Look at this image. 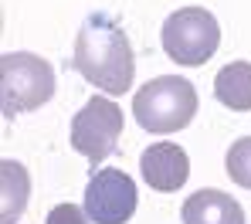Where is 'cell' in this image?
I'll use <instances>...</instances> for the list:
<instances>
[{
    "label": "cell",
    "mask_w": 251,
    "mask_h": 224,
    "mask_svg": "<svg viewBox=\"0 0 251 224\" xmlns=\"http://www.w3.org/2000/svg\"><path fill=\"white\" fill-rule=\"evenodd\" d=\"M72 68L82 75L88 85L105 92L109 99L132 89L136 54H132V45H129L126 31L109 14L85 17V24L78 27V34H75Z\"/></svg>",
    "instance_id": "obj_1"
},
{
    "label": "cell",
    "mask_w": 251,
    "mask_h": 224,
    "mask_svg": "<svg viewBox=\"0 0 251 224\" xmlns=\"http://www.w3.org/2000/svg\"><path fill=\"white\" fill-rule=\"evenodd\" d=\"M132 116L146 133H156V136L187 129L197 116V89L187 78H176V75L150 78L132 95Z\"/></svg>",
    "instance_id": "obj_2"
},
{
    "label": "cell",
    "mask_w": 251,
    "mask_h": 224,
    "mask_svg": "<svg viewBox=\"0 0 251 224\" xmlns=\"http://www.w3.org/2000/svg\"><path fill=\"white\" fill-rule=\"evenodd\" d=\"M54 95V68L41 54L7 51L0 58V109L7 119L41 109Z\"/></svg>",
    "instance_id": "obj_3"
},
{
    "label": "cell",
    "mask_w": 251,
    "mask_h": 224,
    "mask_svg": "<svg viewBox=\"0 0 251 224\" xmlns=\"http://www.w3.org/2000/svg\"><path fill=\"white\" fill-rule=\"evenodd\" d=\"M163 51L170 61L197 68L221 48V24L207 7H180L163 21Z\"/></svg>",
    "instance_id": "obj_4"
},
{
    "label": "cell",
    "mask_w": 251,
    "mask_h": 224,
    "mask_svg": "<svg viewBox=\"0 0 251 224\" xmlns=\"http://www.w3.org/2000/svg\"><path fill=\"white\" fill-rule=\"evenodd\" d=\"M123 136V109L109 95H92L72 119V146L88 156V163H102L109 153H116Z\"/></svg>",
    "instance_id": "obj_5"
},
{
    "label": "cell",
    "mask_w": 251,
    "mask_h": 224,
    "mask_svg": "<svg viewBox=\"0 0 251 224\" xmlns=\"http://www.w3.org/2000/svg\"><path fill=\"white\" fill-rule=\"evenodd\" d=\"M136 204H139L136 180L119 167L92 174L85 187V214L95 224H126L136 214Z\"/></svg>",
    "instance_id": "obj_6"
},
{
    "label": "cell",
    "mask_w": 251,
    "mask_h": 224,
    "mask_svg": "<svg viewBox=\"0 0 251 224\" xmlns=\"http://www.w3.org/2000/svg\"><path fill=\"white\" fill-rule=\"evenodd\" d=\"M139 174L153 190L176 194L190 177V156L176 143H150L139 156Z\"/></svg>",
    "instance_id": "obj_7"
},
{
    "label": "cell",
    "mask_w": 251,
    "mask_h": 224,
    "mask_svg": "<svg viewBox=\"0 0 251 224\" xmlns=\"http://www.w3.org/2000/svg\"><path fill=\"white\" fill-rule=\"evenodd\" d=\"M180 218L183 224H245V211L231 194H224L217 187H204L183 200Z\"/></svg>",
    "instance_id": "obj_8"
},
{
    "label": "cell",
    "mask_w": 251,
    "mask_h": 224,
    "mask_svg": "<svg viewBox=\"0 0 251 224\" xmlns=\"http://www.w3.org/2000/svg\"><path fill=\"white\" fill-rule=\"evenodd\" d=\"M31 197V174L17 160L0 163V224H14Z\"/></svg>",
    "instance_id": "obj_9"
},
{
    "label": "cell",
    "mask_w": 251,
    "mask_h": 224,
    "mask_svg": "<svg viewBox=\"0 0 251 224\" xmlns=\"http://www.w3.org/2000/svg\"><path fill=\"white\" fill-rule=\"evenodd\" d=\"M214 95L231 112H251V61H231L214 75Z\"/></svg>",
    "instance_id": "obj_10"
},
{
    "label": "cell",
    "mask_w": 251,
    "mask_h": 224,
    "mask_svg": "<svg viewBox=\"0 0 251 224\" xmlns=\"http://www.w3.org/2000/svg\"><path fill=\"white\" fill-rule=\"evenodd\" d=\"M224 170L238 187L251 190V136H241L238 143H231V149L224 156Z\"/></svg>",
    "instance_id": "obj_11"
},
{
    "label": "cell",
    "mask_w": 251,
    "mask_h": 224,
    "mask_svg": "<svg viewBox=\"0 0 251 224\" xmlns=\"http://www.w3.org/2000/svg\"><path fill=\"white\" fill-rule=\"evenodd\" d=\"M88 221L92 218L85 214V207H75V204H58L48 214V224H88Z\"/></svg>",
    "instance_id": "obj_12"
}]
</instances>
